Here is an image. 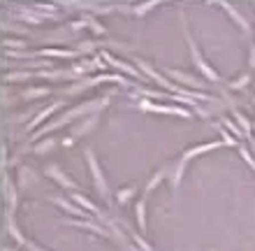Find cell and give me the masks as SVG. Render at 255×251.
<instances>
[{
	"label": "cell",
	"instance_id": "25",
	"mask_svg": "<svg viewBox=\"0 0 255 251\" xmlns=\"http://www.w3.org/2000/svg\"><path fill=\"white\" fill-rule=\"evenodd\" d=\"M251 84H253V72H251V70H244V72H239L235 79H230L228 88L230 91H246Z\"/></svg>",
	"mask_w": 255,
	"mask_h": 251
},
{
	"label": "cell",
	"instance_id": "29",
	"mask_svg": "<svg viewBox=\"0 0 255 251\" xmlns=\"http://www.w3.org/2000/svg\"><path fill=\"white\" fill-rule=\"evenodd\" d=\"M28 40H21V37H5L2 40V47L5 51H28Z\"/></svg>",
	"mask_w": 255,
	"mask_h": 251
},
{
	"label": "cell",
	"instance_id": "11",
	"mask_svg": "<svg viewBox=\"0 0 255 251\" xmlns=\"http://www.w3.org/2000/svg\"><path fill=\"white\" fill-rule=\"evenodd\" d=\"M63 107H65V100H51L49 105H44L42 109H37V112H35L33 121H30V123L26 126V130L30 133V135H33L35 130L44 126V121H47V119H51V116H54L56 112H61Z\"/></svg>",
	"mask_w": 255,
	"mask_h": 251
},
{
	"label": "cell",
	"instance_id": "12",
	"mask_svg": "<svg viewBox=\"0 0 255 251\" xmlns=\"http://www.w3.org/2000/svg\"><path fill=\"white\" fill-rule=\"evenodd\" d=\"M49 203L61 207L63 212L70 214V219H95L93 214H88L86 210H81L77 203H72V198H63V196H49Z\"/></svg>",
	"mask_w": 255,
	"mask_h": 251
},
{
	"label": "cell",
	"instance_id": "27",
	"mask_svg": "<svg viewBox=\"0 0 255 251\" xmlns=\"http://www.w3.org/2000/svg\"><path fill=\"white\" fill-rule=\"evenodd\" d=\"M58 140L56 137H44V140H40V142H35V144H30V151H33L35 156H44V154H49V151H54L56 147H58Z\"/></svg>",
	"mask_w": 255,
	"mask_h": 251
},
{
	"label": "cell",
	"instance_id": "43",
	"mask_svg": "<svg viewBox=\"0 0 255 251\" xmlns=\"http://www.w3.org/2000/svg\"><path fill=\"white\" fill-rule=\"evenodd\" d=\"M253 105H255V98H253Z\"/></svg>",
	"mask_w": 255,
	"mask_h": 251
},
{
	"label": "cell",
	"instance_id": "2",
	"mask_svg": "<svg viewBox=\"0 0 255 251\" xmlns=\"http://www.w3.org/2000/svg\"><path fill=\"white\" fill-rule=\"evenodd\" d=\"M179 16H181V28H183V35H186V44H188V51H190V58H193V65L197 68V72H200L202 77H207L211 84H221L223 77L218 75V70L211 65V63L204 58V54H202V49L197 47V42H195L193 33H190V26L188 21H186V9H183V5H179Z\"/></svg>",
	"mask_w": 255,
	"mask_h": 251
},
{
	"label": "cell",
	"instance_id": "45",
	"mask_svg": "<svg viewBox=\"0 0 255 251\" xmlns=\"http://www.w3.org/2000/svg\"><path fill=\"white\" fill-rule=\"evenodd\" d=\"M211 251H214V249H211Z\"/></svg>",
	"mask_w": 255,
	"mask_h": 251
},
{
	"label": "cell",
	"instance_id": "32",
	"mask_svg": "<svg viewBox=\"0 0 255 251\" xmlns=\"http://www.w3.org/2000/svg\"><path fill=\"white\" fill-rule=\"evenodd\" d=\"M84 16H86V28L93 35H98V37H100V35L107 33V28H105L100 21H98V16H93V14H86V12H84Z\"/></svg>",
	"mask_w": 255,
	"mask_h": 251
},
{
	"label": "cell",
	"instance_id": "39",
	"mask_svg": "<svg viewBox=\"0 0 255 251\" xmlns=\"http://www.w3.org/2000/svg\"><path fill=\"white\" fill-rule=\"evenodd\" d=\"M74 142H77V140H74L72 135H65L61 140V147H65V149H70V147H74Z\"/></svg>",
	"mask_w": 255,
	"mask_h": 251
},
{
	"label": "cell",
	"instance_id": "38",
	"mask_svg": "<svg viewBox=\"0 0 255 251\" xmlns=\"http://www.w3.org/2000/svg\"><path fill=\"white\" fill-rule=\"evenodd\" d=\"M23 249H26V251H49V249H44V247H40L37 242H33V240H28Z\"/></svg>",
	"mask_w": 255,
	"mask_h": 251
},
{
	"label": "cell",
	"instance_id": "36",
	"mask_svg": "<svg viewBox=\"0 0 255 251\" xmlns=\"http://www.w3.org/2000/svg\"><path fill=\"white\" fill-rule=\"evenodd\" d=\"M7 154H9V149H7V142L0 144V170L2 172H7L9 170V163H7Z\"/></svg>",
	"mask_w": 255,
	"mask_h": 251
},
{
	"label": "cell",
	"instance_id": "15",
	"mask_svg": "<svg viewBox=\"0 0 255 251\" xmlns=\"http://www.w3.org/2000/svg\"><path fill=\"white\" fill-rule=\"evenodd\" d=\"M186 165H188V161H183L181 156H179L174 163H172V170H169V177H167V184H169L172 196H176V193H179V189H181L183 175H186Z\"/></svg>",
	"mask_w": 255,
	"mask_h": 251
},
{
	"label": "cell",
	"instance_id": "17",
	"mask_svg": "<svg viewBox=\"0 0 255 251\" xmlns=\"http://www.w3.org/2000/svg\"><path fill=\"white\" fill-rule=\"evenodd\" d=\"M218 7H221L223 12L228 14L230 19L235 21L237 26L242 28L244 33H251V30H253V26H251V21L246 19V14H242V12H239V9H237V7L232 5V2H228V0H218Z\"/></svg>",
	"mask_w": 255,
	"mask_h": 251
},
{
	"label": "cell",
	"instance_id": "33",
	"mask_svg": "<svg viewBox=\"0 0 255 251\" xmlns=\"http://www.w3.org/2000/svg\"><path fill=\"white\" fill-rule=\"evenodd\" d=\"M98 44L102 47H107L109 49H119V51H132V44H128V42H121V40H98Z\"/></svg>",
	"mask_w": 255,
	"mask_h": 251
},
{
	"label": "cell",
	"instance_id": "30",
	"mask_svg": "<svg viewBox=\"0 0 255 251\" xmlns=\"http://www.w3.org/2000/svg\"><path fill=\"white\" fill-rule=\"evenodd\" d=\"M160 5V0H146V2H137V5H132V14L137 16V19H144L151 9H155V7Z\"/></svg>",
	"mask_w": 255,
	"mask_h": 251
},
{
	"label": "cell",
	"instance_id": "1",
	"mask_svg": "<svg viewBox=\"0 0 255 251\" xmlns=\"http://www.w3.org/2000/svg\"><path fill=\"white\" fill-rule=\"evenodd\" d=\"M109 102H112V93H105V95L88 98V100H81V102H77V105H72V107L63 109L58 116H54L51 121H47L42 128L35 130L33 135L28 137V144L40 142V140L49 137V133H54V130H58V128H70V126L79 123L81 119H86V116H91V114H102V112L109 107Z\"/></svg>",
	"mask_w": 255,
	"mask_h": 251
},
{
	"label": "cell",
	"instance_id": "35",
	"mask_svg": "<svg viewBox=\"0 0 255 251\" xmlns=\"http://www.w3.org/2000/svg\"><path fill=\"white\" fill-rule=\"evenodd\" d=\"M218 133H221V140H223V144H225V147H239V142H237V140H235V137H232V135H230V133H228V130H225V128H223V126H221V123H218Z\"/></svg>",
	"mask_w": 255,
	"mask_h": 251
},
{
	"label": "cell",
	"instance_id": "26",
	"mask_svg": "<svg viewBox=\"0 0 255 251\" xmlns=\"http://www.w3.org/2000/svg\"><path fill=\"white\" fill-rule=\"evenodd\" d=\"M137 191H139V186H137L134 182H130V184H126V186H121V189H116L114 200L119 205H128L134 196H137Z\"/></svg>",
	"mask_w": 255,
	"mask_h": 251
},
{
	"label": "cell",
	"instance_id": "28",
	"mask_svg": "<svg viewBox=\"0 0 255 251\" xmlns=\"http://www.w3.org/2000/svg\"><path fill=\"white\" fill-rule=\"evenodd\" d=\"M30 79H35V72H30V70H9V72H5V75H2V82H5V84L30 82Z\"/></svg>",
	"mask_w": 255,
	"mask_h": 251
},
{
	"label": "cell",
	"instance_id": "42",
	"mask_svg": "<svg viewBox=\"0 0 255 251\" xmlns=\"http://www.w3.org/2000/svg\"><path fill=\"white\" fill-rule=\"evenodd\" d=\"M253 133H255V121H253Z\"/></svg>",
	"mask_w": 255,
	"mask_h": 251
},
{
	"label": "cell",
	"instance_id": "10",
	"mask_svg": "<svg viewBox=\"0 0 255 251\" xmlns=\"http://www.w3.org/2000/svg\"><path fill=\"white\" fill-rule=\"evenodd\" d=\"M63 224L72 226V228H79V231H88V233H93V235H98V238L114 240L112 238V233H109V228L105 224H100L98 219H65Z\"/></svg>",
	"mask_w": 255,
	"mask_h": 251
},
{
	"label": "cell",
	"instance_id": "3",
	"mask_svg": "<svg viewBox=\"0 0 255 251\" xmlns=\"http://www.w3.org/2000/svg\"><path fill=\"white\" fill-rule=\"evenodd\" d=\"M84 158H86V165H88V172H91V179H93L95 191L100 193V198L105 203H112V191H109L107 177H105V170H102L100 161L95 156L93 147H86V149H84Z\"/></svg>",
	"mask_w": 255,
	"mask_h": 251
},
{
	"label": "cell",
	"instance_id": "13",
	"mask_svg": "<svg viewBox=\"0 0 255 251\" xmlns=\"http://www.w3.org/2000/svg\"><path fill=\"white\" fill-rule=\"evenodd\" d=\"M35 58H70V61H79L81 56L74 51V49H67V47H42V49H35L33 51Z\"/></svg>",
	"mask_w": 255,
	"mask_h": 251
},
{
	"label": "cell",
	"instance_id": "21",
	"mask_svg": "<svg viewBox=\"0 0 255 251\" xmlns=\"http://www.w3.org/2000/svg\"><path fill=\"white\" fill-rule=\"evenodd\" d=\"M5 231H7V235H9V238H12L19 247H26L28 238L19 231V226H16V221H14V214H12V212H7V210H5Z\"/></svg>",
	"mask_w": 255,
	"mask_h": 251
},
{
	"label": "cell",
	"instance_id": "4",
	"mask_svg": "<svg viewBox=\"0 0 255 251\" xmlns=\"http://www.w3.org/2000/svg\"><path fill=\"white\" fill-rule=\"evenodd\" d=\"M165 77H167L169 82H174L176 86L181 88H188V91H202V93H207V82L200 79L197 75L188 72V70H181V68H162Z\"/></svg>",
	"mask_w": 255,
	"mask_h": 251
},
{
	"label": "cell",
	"instance_id": "14",
	"mask_svg": "<svg viewBox=\"0 0 255 251\" xmlns=\"http://www.w3.org/2000/svg\"><path fill=\"white\" fill-rule=\"evenodd\" d=\"M98 123H100V114H91V116H86V119H81L79 123H74V126H70V133L67 135H72L74 140H81V137H86V135H91L95 128H98Z\"/></svg>",
	"mask_w": 255,
	"mask_h": 251
},
{
	"label": "cell",
	"instance_id": "16",
	"mask_svg": "<svg viewBox=\"0 0 255 251\" xmlns=\"http://www.w3.org/2000/svg\"><path fill=\"white\" fill-rule=\"evenodd\" d=\"M169 170H172V163H165V165H160V168L155 170L153 175L148 177V182L144 184V189H141V196L144 198H148L151 193H153L158 186H160L162 182H167V177H169Z\"/></svg>",
	"mask_w": 255,
	"mask_h": 251
},
{
	"label": "cell",
	"instance_id": "9",
	"mask_svg": "<svg viewBox=\"0 0 255 251\" xmlns=\"http://www.w3.org/2000/svg\"><path fill=\"white\" fill-rule=\"evenodd\" d=\"M0 189H2L7 212L16 214V207H19V186H16V182L12 179L9 172H2V177H0Z\"/></svg>",
	"mask_w": 255,
	"mask_h": 251
},
{
	"label": "cell",
	"instance_id": "44",
	"mask_svg": "<svg viewBox=\"0 0 255 251\" xmlns=\"http://www.w3.org/2000/svg\"><path fill=\"white\" fill-rule=\"evenodd\" d=\"M253 86H255V84H253Z\"/></svg>",
	"mask_w": 255,
	"mask_h": 251
},
{
	"label": "cell",
	"instance_id": "8",
	"mask_svg": "<svg viewBox=\"0 0 255 251\" xmlns=\"http://www.w3.org/2000/svg\"><path fill=\"white\" fill-rule=\"evenodd\" d=\"M42 172H44V177H49L51 182L58 186V189H65L67 193H74V191H79V184L74 182L72 177L67 175L65 170L61 168L58 163H47L44 168H42Z\"/></svg>",
	"mask_w": 255,
	"mask_h": 251
},
{
	"label": "cell",
	"instance_id": "7",
	"mask_svg": "<svg viewBox=\"0 0 255 251\" xmlns=\"http://www.w3.org/2000/svg\"><path fill=\"white\" fill-rule=\"evenodd\" d=\"M100 58L105 63H107L109 68H114V70H119L121 75H126V77H134L137 82H146V77L139 72V68L137 65H132V63H128V61H123V58H119V56H114L112 51H107V49H100Z\"/></svg>",
	"mask_w": 255,
	"mask_h": 251
},
{
	"label": "cell",
	"instance_id": "5",
	"mask_svg": "<svg viewBox=\"0 0 255 251\" xmlns=\"http://www.w3.org/2000/svg\"><path fill=\"white\" fill-rule=\"evenodd\" d=\"M134 65L139 68V72L146 77V79H151V82L158 84V86H160V91H167V93H179V88H181V86H176L174 82H169L167 77H165V72H162V70H155L148 61H144V58H134Z\"/></svg>",
	"mask_w": 255,
	"mask_h": 251
},
{
	"label": "cell",
	"instance_id": "41",
	"mask_svg": "<svg viewBox=\"0 0 255 251\" xmlns=\"http://www.w3.org/2000/svg\"><path fill=\"white\" fill-rule=\"evenodd\" d=\"M2 251H16V249H14V247H7V245H5V247H2Z\"/></svg>",
	"mask_w": 255,
	"mask_h": 251
},
{
	"label": "cell",
	"instance_id": "19",
	"mask_svg": "<svg viewBox=\"0 0 255 251\" xmlns=\"http://www.w3.org/2000/svg\"><path fill=\"white\" fill-rule=\"evenodd\" d=\"M14 182H16L19 189H30V186H35V184L40 182V175H37V170L30 168V165H19Z\"/></svg>",
	"mask_w": 255,
	"mask_h": 251
},
{
	"label": "cell",
	"instance_id": "24",
	"mask_svg": "<svg viewBox=\"0 0 255 251\" xmlns=\"http://www.w3.org/2000/svg\"><path fill=\"white\" fill-rule=\"evenodd\" d=\"M134 217H137V228H139L141 235H146L148 226H146V198L139 196L137 203H134Z\"/></svg>",
	"mask_w": 255,
	"mask_h": 251
},
{
	"label": "cell",
	"instance_id": "22",
	"mask_svg": "<svg viewBox=\"0 0 255 251\" xmlns=\"http://www.w3.org/2000/svg\"><path fill=\"white\" fill-rule=\"evenodd\" d=\"M51 93H54L51 86H26L19 95L23 102H33V100H40V98H49Z\"/></svg>",
	"mask_w": 255,
	"mask_h": 251
},
{
	"label": "cell",
	"instance_id": "31",
	"mask_svg": "<svg viewBox=\"0 0 255 251\" xmlns=\"http://www.w3.org/2000/svg\"><path fill=\"white\" fill-rule=\"evenodd\" d=\"M221 126H223L225 130H228V133H230L232 137H235V140H246V135H244V130L239 128V126H237L235 121H230L228 116H221Z\"/></svg>",
	"mask_w": 255,
	"mask_h": 251
},
{
	"label": "cell",
	"instance_id": "20",
	"mask_svg": "<svg viewBox=\"0 0 255 251\" xmlns=\"http://www.w3.org/2000/svg\"><path fill=\"white\" fill-rule=\"evenodd\" d=\"M70 198H72V203L79 205L81 210H86L88 214H93V217L98 219V221H100V219L105 217V214L100 212V207H98V205H95L93 200H91V198H86L84 193H79V191H74V193H70Z\"/></svg>",
	"mask_w": 255,
	"mask_h": 251
},
{
	"label": "cell",
	"instance_id": "6",
	"mask_svg": "<svg viewBox=\"0 0 255 251\" xmlns=\"http://www.w3.org/2000/svg\"><path fill=\"white\" fill-rule=\"evenodd\" d=\"M137 107L141 112H153V114H174V116H181V119H193V112L188 107H181V105H162V102H153L141 98L137 102Z\"/></svg>",
	"mask_w": 255,
	"mask_h": 251
},
{
	"label": "cell",
	"instance_id": "37",
	"mask_svg": "<svg viewBox=\"0 0 255 251\" xmlns=\"http://www.w3.org/2000/svg\"><path fill=\"white\" fill-rule=\"evenodd\" d=\"M249 70H255V42L249 44Z\"/></svg>",
	"mask_w": 255,
	"mask_h": 251
},
{
	"label": "cell",
	"instance_id": "40",
	"mask_svg": "<svg viewBox=\"0 0 255 251\" xmlns=\"http://www.w3.org/2000/svg\"><path fill=\"white\" fill-rule=\"evenodd\" d=\"M249 149H251V154H253V158H255V140H251L249 142Z\"/></svg>",
	"mask_w": 255,
	"mask_h": 251
},
{
	"label": "cell",
	"instance_id": "18",
	"mask_svg": "<svg viewBox=\"0 0 255 251\" xmlns=\"http://www.w3.org/2000/svg\"><path fill=\"white\" fill-rule=\"evenodd\" d=\"M221 147H225V144H223V140H216V142L193 144V147H188V149L181 151V158H183V161H193V158H200V156H204V154H209V151L221 149Z\"/></svg>",
	"mask_w": 255,
	"mask_h": 251
},
{
	"label": "cell",
	"instance_id": "23",
	"mask_svg": "<svg viewBox=\"0 0 255 251\" xmlns=\"http://www.w3.org/2000/svg\"><path fill=\"white\" fill-rule=\"evenodd\" d=\"M230 114H232V119H235L237 126L244 130L246 140L251 142V140H253V121H249V119H246V114H244L239 107H232V109H230Z\"/></svg>",
	"mask_w": 255,
	"mask_h": 251
},
{
	"label": "cell",
	"instance_id": "34",
	"mask_svg": "<svg viewBox=\"0 0 255 251\" xmlns=\"http://www.w3.org/2000/svg\"><path fill=\"white\" fill-rule=\"evenodd\" d=\"M2 30H12V33H19V35H28V28L19 26V23H14L12 19H9V21H2Z\"/></svg>",
	"mask_w": 255,
	"mask_h": 251
}]
</instances>
